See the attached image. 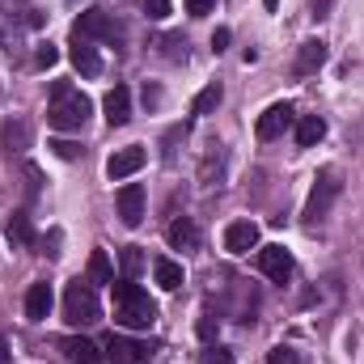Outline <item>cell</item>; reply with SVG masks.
I'll return each instance as SVG.
<instances>
[{
	"label": "cell",
	"mask_w": 364,
	"mask_h": 364,
	"mask_svg": "<svg viewBox=\"0 0 364 364\" xmlns=\"http://www.w3.org/2000/svg\"><path fill=\"white\" fill-rule=\"evenodd\" d=\"M114 292V322L127 326V331H149L157 322V305L149 301V292L136 284V279H114L110 284Z\"/></svg>",
	"instance_id": "cell-1"
},
{
	"label": "cell",
	"mask_w": 364,
	"mask_h": 364,
	"mask_svg": "<svg viewBox=\"0 0 364 364\" xmlns=\"http://www.w3.org/2000/svg\"><path fill=\"white\" fill-rule=\"evenodd\" d=\"M90 110H93V102L85 93H77L73 85L55 81V90H51V110H47V123H51L55 132H81L85 119H90Z\"/></svg>",
	"instance_id": "cell-2"
},
{
	"label": "cell",
	"mask_w": 364,
	"mask_h": 364,
	"mask_svg": "<svg viewBox=\"0 0 364 364\" xmlns=\"http://www.w3.org/2000/svg\"><path fill=\"white\" fill-rule=\"evenodd\" d=\"M339 191H343L339 174H335V170H322V174L314 178L309 199H305V225H322V220L331 216V203L339 199Z\"/></svg>",
	"instance_id": "cell-3"
},
{
	"label": "cell",
	"mask_w": 364,
	"mask_h": 364,
	"mask_svg": "<svg viewBox=\"0 0 364 364\" xmlns=\"http://www.w3.org/2000/svg\"><path fill=\"white\" fill-rule=\"evenodd\" d=\"M97 296H93L90 284H81V279H73L68 288H64V322L68 326H93L97 322Z\"/></svg>",
	"instance_id": "cell-4"
},
{
	"label": "cell",
	"mask_w": 364,
	"mask_h": 364,
	"mask_svg": "<svg viewBox=\"0 0 364 364\" xmlns=\"http://www.w3.org/2000/svg\"><path fill=\"white\" fill-rule=\"evenodd\" d=\"M73 34H81V38H102V43H119L123 38V30H119V21H110L102 9H85L81 17H77V26H73Z\"/></svg>",
	"instance_id": "cell-5"
},
{
	"label": "cell",
	"mask_w": 364,
	"mask_h": 364,
	"mask_svg": "<svg viewBox=\"0 0 364 364\" xmlns=\"http://www.w3.org/2000/svg\"><path fill=\"white\" fill-rule=\"evenodd\" d=\"M106 356H110V364H149L157 352H153V343H140V339H127V335H110L106 339Z\"/></svg>",
	"instance_id": "cell-6"
},
{
	"label": "cell",
	"mask_w": 364,
	"mask_h": 364,
	"mask_svg": "<svg viewBox=\"0 0 364 364\" xmlns=\"http://www.w3.org/2000/svg\"><path fill=\"white\" fill-rule=\"evenodd\" d=\"M292 106L288 102H275V106H267L263 114H259V123H255V132H259V140H275V136H284L288 127H292Z\"/></svg>",
	"instance_id": "cell-7"
},
{
	"label": "cell",
	"mask_w": 364,
	"mask_h": 364,
	"mask_svg": "<svg viewBox=\"0 0 364 364\" xmlns=\"http://www.w3.org/2000/svg\"><path fill=\"white\" fill-rule=\"evenodd\" d=\"M255 263H259V272L267 275V279H275V284H284V279L292 275V267H296L284 246H259V259H255Z\"/></svg>",
	"instance_id": "cell-8"
},
{
	"label": "cell",
	"mask_w": 364,
	"mask_h": 364,
	"mask_svg": "<svg viewBox=\"0 0 364 364\" xmlns=\"http://www.w3.org/2000/svg\"><path fill=\"white\" fill-rule=\"evenodd\" d=\"M144 161H149V153H144L140 144H127V149H119V153L106 161V174H110V182H123V178H132Z\"/></svg>",
	"instance_id": "cell-9"
},
{
	"label": "cell",
	"mask_w": 364,
	"mask_h": 364,
	"mask_svg": "<svg viewBox=\"0 0 364 364\" xmlns=\"http://www.w3.org/2000/svg\"><path fill=\"white\" fill-rule=\"evenodd\" d=\"M119 216H123L127 229H136L144 220V186L140 182H123L119 186Z\"/></svg>",
	"instance_id": "cell-10"
},
{
	"label": "cell",
	"mask_w": 364,
	"mask_h": 364,
	"mask_svg": "<svg viewBox=\"0 0 364 364\" xmlns=\"http://www.w3.org/2000/svg\"><path fill=\"white\" fill-rule=\"evenodd\" d=\"M255 246H259V225L255 220H233L225 229V250L229 255H250Z\"/></svg>",
	"instance_id": "cell-11"
},
{
	"label": "cell",
	"mask_w": 364,
	"mask_h": 364,
	"mask_svg": "<svg viewBox=\"0 0 364 364\" xmlns=\"http://www.w3.org/2000/svg\"><path fill=\"white\" fill-rule=\"evenodd\" d=\"M68 55H73V64H77V73H81V77H102V55H97V47H93L90 38L73 34Z\"/></svg>",
	"instance_id": "cell-12"
},
{
	"label": "cell",
	"mask_w": 364,
	"mask_h": 364,
	"mask_svg": "<svg viewBox=\"0 0 364 364\" xmlns=\"http://www.w3.org/2000/svg\"><path fill=\"white\" fill-rule=\"evenodd\" d=\"M102 110H106V123H110V127H123V123L132 119V93H127V85H114V90L106 93Z\"/></svg>",
	"instance_id": "cell-13"
},
{
	"label": "cell",
	"mask_w": 364,
	"mask_h": 364,
	"mask_svg": "<svg viewBox=\"0 0 364 364\" xmlns=\"http://www.w3.org/2000/svg\"><path fill=\"white\" fill-rule=\"evenodd\" d=\"M322 64H326V43L322 38L301 43V51H296V77H314Z\"/></svg>",
	"instance_id": "cell-14"
},
{
	"label": "cell",
	"mask_w": 364,
	"mask_h": 364,
	"mask_svg": "<svg viewBox=\"0 0 364 364\" xmlns=\"http://www.w3.org/2000/svg\"><path fill=\"white\" fill-rule=\"evenodd\" d=\"M60 352H64L73 364H102L97 343H93V339H81V335H68V339H60Z\"/></svg>",
	"instance_id": "cell-15"
},
{
	"label": "cell",
	"mask_w": 364,
	"mask_h": 364,
	"mask_svg": "<svg viewBox=\"0 0 364 364\" xmlns=\"http://www.w3.org/2000/svg\"><path fill=\"white\" fill-rule=\"evenodd\" d=\"M166 242H170L174 250H182V255H186V250H199V229H195V220H191V216H178V220L166 229Z\"/></svg>",
	"instance_id": "cell-16"
},
{
	"label": "cell",
	"mask_w": 364,
	"mask_h": 364,
	"mask_svg": "<svg viewBox=\"0 0 364 364\" xmlns=\"http://www.w3.org/2000/svg\"><path fill=\"white\" fill-rule=\"evenodd\" d=\"M47 314H51V284H30V292H26V318L43 322Z\"/></svg>",
	"instance_id": "cell-17"
},
{
	"label": "cell",
	"mask_w": 364,
	"mask_h": 364,
	"mask_svg": "<svg viewBox=\"0 0 364 364\" xmlns=\"http://www.w3.org/2000/svg\"><path fill=\"white\" fill-rule=\"evenodd\" d=\"M322 136H326V119H322V114H305V119L296 123V144H301V149H314Z\"/></svg>",
	"instance_id": "cell-18"
},
{
	"label": "cell",
	"mask_w": 364,
	"mask_h": 364,
	"mask_svg": "<svg viewBox=\"0 0 364 364\" xmlns=\"http://www.w3.org/2000/svg\"><path fill=\"white\" fill-rule=\"evenodd\" d=\"M0 140H4V149H9V153L30 149V123H26V119H9V123H4V132H0Z\"/></svg>",
	"instance_id": "cell-19"
},
{
	"label": "cell",
	"mask_w": 364,
	"mask_h": 364,
	"mask_svg": "<svg viewBox=\"0 0 364 364\" xmlns=\"http://www.w3.org/2000/svg\"><path fill=\"white\" fill-rule=\"evenodd\" d=\"M153 275H157V284H161L166 292H178L182 284H186L182 263H174V259H157V263H153Z\"/></svg>",
	"instance_id": "cell-20"
},
{
	"label": "cell",
	"mask_w": 364,
	"mask_h": 364,
	"mask_svg": "<svg viewBox=\"0 0 364 364\" xmlns=\"http://www.w3.org/2000/svg\"><path fill=\"white\" fill-rule=\"evenodd\" d=\"M220 97H225V90H220V81H212L208 90H199V97L191 102V114H212V110L220 106Z\"/></svg>",
	"instance_id": "cell-21"
},
{
	"label": "cell",
	"mask_w": 364,
	"mask_h": 364,
	"mask_svg": "<svg viewBox=\"0 0 364 364\" xmlns=\"http://www.w3.org/2000/svg\"><path fill=\"white\" fill-rule=\"evenodd\" d=\"M90 279L93 284H114V267H110L106 250H93L90 255Z\"/></svg>",
	"instance_id": "cell-22"
},
{
	"label": "cell",
	"mask_w": 364,
	"mask_h": 364,
	"mask_svg": "<svg viewBox=\"0 0 364 364\" xmlns=\"http://www.w3.org/2000/svg\"><path fill=\"white\" fill-rule=\"evenodd\" d=\"M9 237H13L17 246H30V242H34V225H30L26 212H17V216L9 220Z\"/></svg>",
	"instance_id": "cell-23"
},
{
	"label": "cell",
	"mask_w": 364,
	"mask_h": 364,
	"mask_svg": "<svg viewBox=\"0 0 364 364\" xmlns=\"http://www.w3.org/2000/svg\"><path fill=\"white\" fill-rule=\"evenodd\" d=\"M195 331H199L203 343H216V335H220V318H216V314H203V318L195 322Z\"/></svg>",
	"instance_id": "cell-24"
},
{
	"label": "cell",
	"mask_w": 364,
	"mask_h": 364,
	"mask_svg": "<svg viewBox=\"0 0 364 364\" xmlns=\"http://www.w3.org/2000/svg\"><path fill=\"white\" fill-rule=\"evenodd\" d=\"M140 267H144V255H140V246H127V250H123V279H136V275H140Z\"/></svg>",
	"instance_id": "cell-25"
},
{
	"label": "cell",
	"mask_w": 364,
	"mask_h": 364,
	"mask_svg": "<svg viewBox=\"0 0 364 364\" xmlns=\"http://www.w3.org/2000/svg\"><path fill=\"white\" fill-rule=\"evenodd\" d=\"M199 364H233V352L220 348V343H208V352L199 356Z\"/></svg>",
	"instance_id": "cell-26"
},
{
	"label": "cell",
	"mask_w": 364,
	"mask_h": 364,
	"mask_svg": "<svg viewBox=\"0 0 364 364\" xmlns=\"http://www.w3.org/2000/svg\"><path fill=\"white\" fill-rule=\"evenodd\" d=\"M267 364H305V360H301L296 348H272L267 352Z\"/></svg>",
	"instance_id": "cell-27"
},
{
	"label": "cell",
	"mask_w": 364,
	"mask_h": 364,
	"mask_svg": "<svg viewBox=\"0 0 364 364\" xmlns=\"http://www.w3.org/2000/svg\"><path fill=\"white\" fill-rule=\"evenodd\" d=\"M161 47H166V60H186V38H178V34H170Z\"/></svg>",
	"instance_id": "cell-28"
},
{
	"label": "cell",
	"mask_w": 364,
	"mask_h": 364,
	"mask_svg": "<svg viewBox=\"0 0 364 364\" xmlns=\"http://www.w3.org/2000/svg\"><path fill=\"white\" fill-rule=\"evenodd\" d=\"M55 60H60V51H55V47H51V43H43V47H38V51H34V64H38V68H51V64H55Z\"/></svg>",
	"instance_id": "cell-29"
},
{
	"label": "cell",
	"mask_w": 364,
	"mask_h": 364,
	"mask_svg": "<svg viewBox=\"0 0 364 364\" xmlns=\"http://www.w3.org/2000/svg\"><path fill=\"white\" fill-rule=\"evenodd\" d=\"M51 149H55V157H64V161H77V157H81V144H73V140H55Z\"/></svg>",
	"instance_id": "cell-30"
},
{
	"label": "cell",
	"mask_w": 364,
	"mask_h": 364,
	"mask_svg": "<svg viewBox=\"0 0 364 364\" xmlns=\"http://www.w3.org/2000/svg\"><path fill=\"white\" fill-rule=\"evenodd\" d=\"M144 13L153 21H161V17H170V0H144Z\"/></svg>",
	"instance_id": "cell-31"
},
{
	"label": "cell",
	"mask_w": 364,
	"mask_h": 364,
	"mask_svg": "<svg viewBox=\"0 0 364 364\" xmlns=\"http://www.w3.org/2000/svg\"><path fill=\"white\" fill-rule=\"evenodd\" d=\"M182 4H186V13H191V17H203V13H212V9H216V0H182Z\"/></svg>",
	"instance_id": "cell-32"
},
{
	"label": "cell",
	"mask_w": 364,
	"mask_h": 364,
	"mask_svg": "<svg viewBox=\"0 0 364 364\" xmlns=\"http://www.w3.org/2000/svg\"><path fill=\"white\" fill-rule=\"evenodd\" d=\"M26 182H30V199H34V195H38V182H43L38 166H26Z\"/></svg>",
	"instance_id": "cell-33"
},
{
	"label": "cell",
	"mask_w": 364,
	"mask_h": 364,
	"mask_svg": "<svg viewBox=\"0 0 364 364\" xmlns=\"http://www.w3.org/2000/svg\"><path fill=\"white\" fill-rule=\"evenodd\" d=\"M229 38H233V34H229V30L220 26V30L212 34V51H225V47H229Z\"/></svg>",
	"instance_id": "cell-34"
},
{
	"label": "cell",
	"mask_w": 364,
	"mask_h": 364,
	"mask_svg": "<svg viewBox=\"0 0 364 364\" xmlns=\"http://www.w3.org/2000/svg\"><path fill=\"white\" fill-rule=\"evenodd\" d=\"M326 9H331V0H314V17H326Z\"/></svg>",
	"instance_id": "cell-35"
},
{
	"label": "cell",
	"mask_w": 364,
	"mask_h": 364,
	"mask_svg": "<svg viewBox=\"0 0 364 364\" xmlns=\"http://www.w3.org/2000/svg\"><path fill=\"white\" fill-rule=\"evenodd\" d=\"M0 364H9V343H4V335H0Z\"/></svg>",
	"instance_id": "cell-36"
},
{
	"label": "cell",
	"mask_w": 364,
	"mask_h": 364,
	"mask_svg": "<svg viewBox=\"0 0 364 364\" xmlns=\"http://www.w3.org/2000/svg\"><path fill=\"white\" fill-rule=\"evenodd\" d=\"M263 4H267V9H275V4H279V0H263Z\"/></svg>",
	"instance_id": "cell-37"
}]
</instances>
